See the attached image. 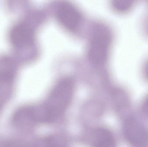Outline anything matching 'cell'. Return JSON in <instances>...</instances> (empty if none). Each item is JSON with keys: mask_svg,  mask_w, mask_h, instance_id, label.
<instances>
[{"mask_svg": "<svg viewBox=\"0 0 148 147\" xmlns=\"http://www.w3.org/2000/svg\"><path fill=\"white\" fill-rule=\"evenodd\" d=\"M73 81L69 78L60 79L45 100V108L51 110L64 109L71 103L74 93Z\"/></svg>", "mask_w": 148, "mask_h": 147, "instance_id": "2", "label": "cell"}, {"mask_svg": "<svg viewBox=\"0 0 148 147\" xmlns=\"http://www.w3.org/2000/svg\"><path fill=\"white\" fill-rule=\"evenodd\" d=\"M142 109L145 114H148V96L144 98L143 102Z\"/></svg>", "mask_w": 148, "mask_h": 147, "instance_id": "6", "label": "cell"}, {"mask_svg": "<svg viewBox=\"0 0 148 147\" xmlns=\"http://www.w3.org/2000/svg\"><path fill=\"white\" fill-rule=\"evenodd\" d=\"M146 1L148 3V0H146Z\"/></svg>", "mask_w": 148, "mask_h": 147, "instance_id": "9", "label": "cell"}, {"mask_svg": "<svg viewBox=\"0 0 148 147\" xmlns=\"http://www.w3.org/2000/svg\"><path fill=\"white\" fill-rule=\"evenodd\" d=\"M144 73L145 76L148 79V62L146 64L144 67Z\"/></svg>", "mask_w": 148, "mask_h": 147, "instance_id": "8", "label": "cell"}, {"mask_svg": "<svg viewBox=\"0 0 148 147\" xmlns=\"http://www.w3.org/2000/svg\"><path fill=\"white\" fill-rule=\"evenodd\" d=\"M138 0H111L113 10L117 14H125L131 12Z\"/></svg>", "mask_w": 148, "mask_h": 147, "instance_id": "4", "label": "cell"}, {"mask_svg": "<svg viewBox=\"0 0 148 147\" xmlns=\"http://www.w3.org/2000/svg\"><path fill=\"white\" fill-rule=\"evenodd\" d=\"M54 12L59 23L69 32H76L82 24L83 16L81 11L68 1L63 0L56 3Z\"/></svg>", "mask_w": 148, "mask_h": 147, "instance_id": "3", "label": "cell"}, {"mask_svg": "<svg viewBox=\"0 0 148 147\" xmlns=\"http://www.w3.org/2000/svg\"><path fill=\"white\" fill-rule=\"evenodd\" d=\"M28 0H5V7L11 13L19 12L25 8Z\"/></svg>", "mask_w": 148, "mask_h": 147, "instance_id": "5", "label": "cell"}, {"mask_svg": "<svg viewBox=\"0 0 148 147\" xmlns=\"http://www.w3.org/2000/svg\"><path fill=\"white\" fill-rule=\"evenodd\" d=\"M144 25L145 28L148 32V14L144 18Z\"/></svg>", "mask_w": 148, "mask_h": 147, "instance_id": "7", "label": "cell"}, {"mask_svg": "<svg viewBox=\"0 0 148 147\" xmlns=\"http://www.w3.org/2000/svg\"><path fill=\"white\" fill-rule=\"evenodd\" d=\"M112 42V34L105 25L94 26L87 48L89 60L96 65L105 64L108 60Z\"/></svg>", "mask_w": 148, "mask_h": 147, "instance_id": "1", "label": "cell"}]
</instances>
